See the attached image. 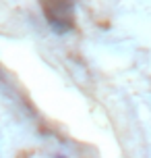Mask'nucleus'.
Returning <instances> with one entry per match:
<instances>
[{
	"mask_svg": "<svg viewBox=\"0 0 151 158\" xmlns=\"http://www.w3.org/2000/svg\"><path fill=\"white\" fill-rule=\"evenodd\" d=\"M56 158H66V156H56Z\"/></svg>",
	"mask_w": 151,
	"mask_h": 158,
	"instance_id": "obj_2",
	"label": "nucleus"
},
{
	"mask_svg": "<svg viewBox=\"0 0 151 158\" xmlns=\"http://www.w3.org/2000/svg\"><path fill=\"white\" fill-rule=\"evenodd\" d=\"M44 17L56 33H66L75 25V0H41Z\"/></svg>",
	"mask_w": 151,
	"mask_h": 158,
	"instance_id": "obj_1",
	"label": "nucleus"
}]
</instances>
